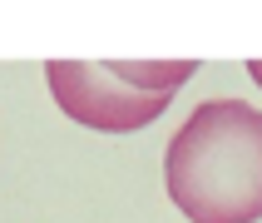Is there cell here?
<instances>
[{
    "instance_id": "7a4b0ae2",
    "label": "cell",
    "mask_w": 262,
    "mask_h": 223,
    "mask_svg": "<svg viewBox=\"0 0 262 223\" xmlns=\"http://www.w3.org/2000/svg\"><path fill=\"white\" fill-rule=\"evenodd\" d=\"M45 79L74 124L134 134L178 99L193 79V59H50Z\"/></svg>"
},
{
    "instance_id": "6da1fadb",
    "label": "cell",
    "mask_w": 262,
    "mask_h": 223,
    "mask_svg": "<svg viewBox=\"0 0 262 223\" xmlns=\"http://www.w3.org/2000/svg\"><path fill=\"white\" fill-rule=\"evenodd\" d=\"M163 184L193 223L262 218V109L243 99L198 104L163 154Z\"/></svg>"
},
{
    "instance_id": "3957f363",
    "label": "cell",
    "mask_w": 262,
    "mask_h": 223,
    "mask_svg": "<svg viewBox=\"0 0 262 223\" xmlns=\"http://www.w3.org/2000/svg\"><path fill=\"white\" fill-rule=\"evenodd\" d=\"M252 74H257V79H262V59H252Z\"/></svg>"
}]
</instances>
